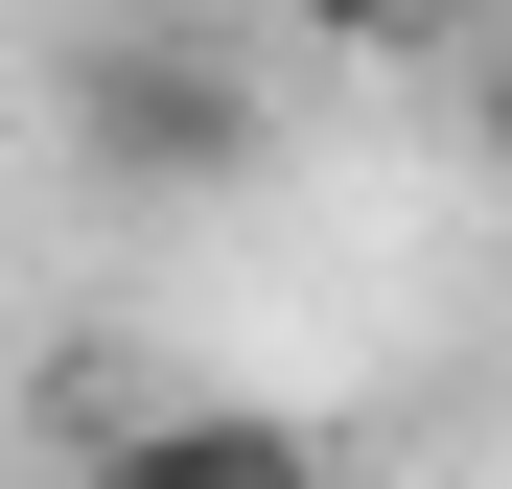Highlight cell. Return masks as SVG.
<instances>
[{"label":"cell","instance_id":"3","mask_svg":"<svg viewBox=\"0 0 512 489\" xmlns=\"http://www.w3.org/2000/svg\"><path fill=\"white\" fill-rule=\"evenodd\" d=\"M256 24L326 47V70H396V47H443V24H466V0H256Z\"/></svg>","mask_w":512,"mask_h":489},{"label":"cell","instance_id":"4","mask_svg":"<svg viewBox=\"0 0 512 489\" xmlns=\"http://www.w3.org/2000/svg\"><path fill=\"white\" fill-rule=\"evenodd\" d=\"M489 140H512V94H489Z\"/></svg>","mask_w":512,"mask_h":489},{"label":"cell","instance_id":"2","mask_svg":"<svg viewBox=\"0 0 512 489\" xmlns=\"http://www.w3.org/2000/svg\"><path fill=\"white\" fill-rule=\"evenodd\" d=\"M94 489H326V443L280 420V396H117Z\"/></svg>","mask_w":512,"mask_h":489},{"label":"cell","instance_id":"1","mask_svg":"<svg viewBox=\"0 0 512 489\" xmlns=\"http://www.w3.org/2000/svg\"><path fill=\"white\" fill-rule=\"evenodd\" d=\"M70 117H94V163H117V187H210V163L256 140L233 47H94V70H70Z\"/></svg>","mask_w":512,"mask_h":489}]
</instances>
